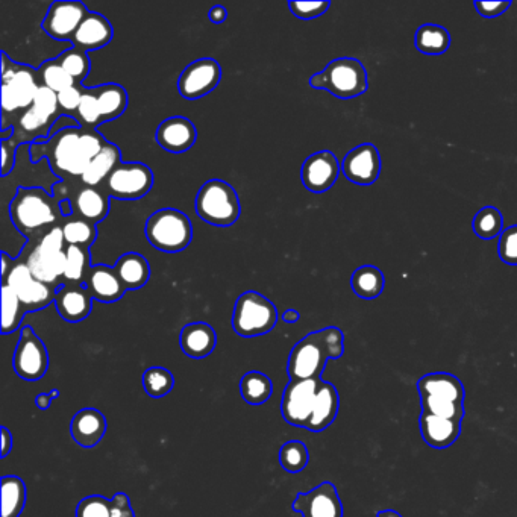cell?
<instances>
[{"label":"cell","mask_w":517,"mask_h":517,"mask_svg":"<svg viewBox=\"0 0 517 517\" xmlns=\"http://www.w3.org/2000/svg\"><path fill=\"white\" fill-rule=\"evenodd\" d=\"M38 76H40L41 85L51 88L55 93H61V91L66 90V88L76 85L75 79L61 67L57 58H55V60L46 61V63L40 67V70H38Z\"/></svg>","instance_id":"42"},{"label":"cell","mask_w":517,"mask_h":517,"mask_svg":"<svg viewBox=\"0 0 517 517\" xmlns=\"http://www.w3.org/2000/svg\"><path fill=\"white\" fill-rule=\"evenodd\" d=\"M351 287L355 295L361 299H376L384 292L386 276L375 266H361L352 273Z\"/></svg>","instance_id":"31"},{"label":"cell","mask_w":517,"mask_h":517,"mask_svg":"<svg viewBox=\"0 0 517 517\" xmlns=\"http://www.w3.org/2000/svg\"><path fill=\"white\" fill-rule=\"evenodd\" d=\"M25 505V481L13 475L2 478V517H19Z\"/></svg>","instance_id":"35"},{"label":"cell","mask_w":517,"mask_h":517,"mask_svg":"<svg viewBox=\"0 0 517 517\" xmlns=\"http://www.w3.org/2000/svg\"><path fill=\"white\" fill-rule=\"evenodd\" d=\"M60 210L61 214H63V216L66 217V219L67 217L73 216L72 201H69V199H61Z\"/></svg>","instance_id":"56"},{"label":"cell","mask_w":517,"mask_h":517,"mask_svg":"<svg viewBox=\"0 0 517 517\" xmlns=\"http://www.w3.org/2000/svg\"><path fill=\"white\" fill-rule=\"evenodd\" d=\"M49 369V354L31 326H25L14 352V370L26 381H38Z\"/></svg>","instance_id":"14"},{"label":"cell","mask_w":517,"mask_h":517,"mask_svg":"<svg viewBox=\"0 0 517 517\" xmlns=\"http://www.w3.org/2000/svg\"><path fill=\"white\" fill-rule=\"evenodd\" d=\"M114 270L126 290L141 289L151 278L149 261L137 252L123 254L114 264Z\"/></svg>","instance_id":"29"},{"label":"cell","mask_w":517,"mask_h":517,"mask_svg":"<svg viewBox=\"0 0 517 517\" xmlns=\"http://www.w3.org/2000/svg\"><path fill=\"white\" fill-rule=\"evenodd\" d=\"M98 96L99 111H101L102 123L117 119L128 108V93L119 84H104L94 88Z\"/></svg>","instance_id":"33"},{"label":"cell","mask_w":517,"mask_h":517,"mask_svg":"<svg viewBox=\"0 0 517 517\" xmlns=\"http://www.w3.org/2000/svg\"><path fill=\"white\" fill-rule=\"evenodd\" d=\"M143 387L151 398H164L175 387V378L170 370L164 367H151L143 373Z\"/></svg>","instance_id":"41"},{"label":"cell","mask_w":517,"mask_h":517,"mask_svg":"<svg viewBox=\"0 0 517 517\" xmlns=\"http://www.w3.org/2000/svg\"><path fill=\"white\" fill-rule=\"evenodd\" d=\"M14 128L11 126L10 132H13ZM11 134H8V131H2V141L8 140V137H10Z\"/></svg>","instance_id":"60"},{"label":"cell","mask_w":517,"mask_h":517,"mask_svg":"<svg viewBox=\"0 0 517 517\" xmlns=\"http://www.w3.org/2000/svg\"><path fill=\"white\" fill-rule=\"evenodd\" d=\"M342 172L354 184H375L381 173L380 152L372 143L357 146L343 158Z\"/></svg>","instance_id":"19"},{"label":"cell","mask_w":517,"mask_h":517,"mask_svg":"<svg viewBox=\"0 0 517 517\" xmlns=\"http://www.w3.org/2000/svg\"><path fill=\"white\" fill-rule=\"evenodd\" d=\"M91 302H93V298L84 286L67 282L58 287L54 304L58 314L66 322L79 323L90 316L91 308H93Z\"/></svg>","instance_id":"21"},{"label":"cell","mask_w":517,"mask_h":517,"mask_svg":"<svg viewBox=\"0 0 517 517\" xmlns=\"http://www.w3.org/2000/svg\"><path fill=\"white\" fill-rule=\"evenodd\" d=\"M52 399L51 393H40V395L35 398V404L40 410H47V408L51 407Z\"/></svg>","instance_id":"55"},{"label":"cell","mask_w":517,"mask_h":517,"mask_svg":"<svg viewBox=\"0 0 517 517\" xmlns=\"http://www.w3.org/2000/svg\"><path fill=\"white\" fill-rule=\"evenodd\" d=\"M61 229H63L66 245L82 246V248L90 249V246L98 237L96 225L79 216L67 217L66 222L61 225Z\"/></svg>","instance_id":"38"},{"label":"cell","mask_w":517,"mask_h":517,"mask_svg":"<svg viewBox=\"0 0 517 517\" xmlns=\"http://www.w3.org/2000/svg\"><path fill=\"white\" fill-rule=\"evenodd\" d=\"M28 313L19 296L8 284L2 286V334L14 333L22 325L23 317Z\"/></svg>","instance_id":"37"},{"label":"cell","mask_w":517,"mask_h":517,"mask_svg":"<svg viewBox=\"0 0 517 517\" xmlns=\"http://www.w3.org/2000/svg\"><path fill=\"white\" fill-rule=\"evenodd\" d=\"M208 17H210V20L214 25H220V23L225 22L226 17H228V13H226V10L222 5H216V7L211 8L210 13H208Z\"/></svg>","instance_id":"54"},{"label":"cell","mask_w":517,"mask_h":517,"mask_svg":"<svg viewBox=\"0 0 517 517\" xmlns=\"http://www.w3.org/2000/svg\"><path fill=\"white\" fill-rule=\"evenodd\" d=\"M198 129L187 117H169L158 126L155 140L164 151L182 154L195 146Z\"/></svg>","instance_id":"20"},{"label":"cell","mask_w":517,"mask_h":517,"mask_svg":"<svg viewBox=\"0 0 517 517\" xmlns=\"http://www.w3.org/2000/svg\"><path fill=\"white\" fill-rule=\"evenodd\" d=\"M91 260L90 251L82 246L67 245L66 246V272L64 278L72 284L84 286L90 275Z\"/></svg>","instance_id":"36"},{"label":"cell","mask_w":517,"mask_h":517,"mask_svg":"<svg viewBox=\"0 0 517 517\" xmlns=\"http://www.w3.org/2000/svg\"><path fill=\"white\" fill-rule=\"evenodd\" d=\"M340 398L336 387L331 383L323 381L320 384L319 392L316 396L313 414L308 422L307 430L311 433H322L323 430L336 420L339 414Z\"/></svg>","instance_id":"27"},{"label":"cell","mask_w":517,"mask_h":517,"mask_svg":"<svg viewBox=\"0 0 517 517\" xmlns=\"http://www.w3.org/2000/svg\"><path fill=\"white\" fill-rule=\"evenodd\" d=\"M38 73L28 66L13 63L5 52H2V110L16 113L29 110L34 104L38 88Z\"/></svg>","instance_id":"10"},{"label":"cell","mask_w":517,"mask_h":517,"mask_svg":"<svg viewBox=\"0 0 517 517\" xmlns=\"http://www.w3.org/2000/svg\"><path fill=\"white\" fill-rule=\"evenodd\" d=\"M498 254L508 266H517V225L508 226L499 235Z\"/></svg>","instance_id":"47"},{"label":"cell","mask_w":517,"mask_h":517,"mask_svg":"<svg viewBox=\"0 0 517 517\" xmlns=\"http://www.w3.org/2000/svg\"><path fill=\"white\" fill-rule=\"evenodd\" d=\"M310 85L326 90L337 99L349 101L366 93L369 88L366 67L357 58H336L325 69L311 76Z\"/></svg>","instance_id":"5"},{"label":"cell","mask_w":517,"mask_h":517,"mask_svg":"<svg viewBox=\"0 0 517 517\" xmlns=\"http://www.w3.org/2000/svg\"><path fill=\"white\" fill-rule=\"evenodd\" d=\"M113 35V25L110 20L102 14L90 11V14L82 20L81 26L73 35L70 43L73 44V47H78L88 54V52L98 51L107 46L113 40Z\"/></svg>","instance_id":"22"},{"label":"cell","mask_w":517,"mask_h":517,"mask_svg":"<svg viewBox=\"0 0 517 517\" xmlns=\"http://www.w3.org/2000/svg\"><path fill=\"white\" fill-rule=\"evenodd\" d=\"M4 282L19 296L28 313L43 310L47 305L55 302V296H57L58 289L38 281L26 263L11 266Z\"/></svg>","instance_id":"12"},{"label":"cell","mask_w":517,"mask_h":517,"mask_svg":"<svg viewBox=\"0 0 517 517\" xmlns=\"http://www.w3.org/2000/svg\"><path fill=\"white\" fill-rule=\"evenodd\" d=\"M422 413L445 419H464V392L460 378L446 372L428 373L417 381Z\"/></svg>","instance_id":"3"},{"label":"cell","mask_w":517,"mask_h":517,"mask_svg":"<svg viewBox=\"0 0 517 517\" xmlns=\"http://www.w3.org/2000/svg\"><path fill=\"white\" fill-rule=\"evenodd\" d=\"M57 61L75 79V82L84 81L90 73V57L87 52L81 51L78 47H70L66 52L58 55Z\"/></svg>","instance_id":"43"},{"label":"cell","mask_w":517,"mask_h":517,"mask_svg":"<svg viewBox=\"0 0 517 517\" xmlns=\"http://www.w3.org/2000/svg\"><path fill=\"white\" fill-rule=\"evenodd\" d=\"M474 232L477 237L483 240H493L502 234V228H504V217H502L501 211L495 207H484L475 214Z\"/></svg>","instance_id":"39"},{"label":"cell","mask_w":517,"mask_h":517,"mask_svg":"<svg viewBox=\"0 0 517 517\" xmlns=\"http://www.w3.org/2000/svg\"><path fill=\"white\" fill-rule=\"evenodd\" d=\"M108 141L96 129L67 128L58 132L46 143L34 141L31 145V160L34 163L47 157L57 175L79 176L81 178L93 160Z\"/></svg>","instance_id":"1"},{"label":"cell","mask_w":517,"mask_h":517,"mask_svg":"<svg viewBox=\"0 0 517 517\" xmlns=\"http://www.w3.org/2000/svg\"><path fill=\"white\" fill-rule=\"evenodd\" d=\"M119 163H122L119 148L113 143H107L105 148L90 161L87 170L81 176V181L88 187H98L102 182L107 181L108 176Z\"/></svg>","instance_id":"30"},{"label":"cell","mask_w":517,"mask_h":517,"mask_svg":"<svg viewBox=\"0 0 517 517\" xmlns=\"http://www.w3.org/2000/svg\"><path fill=\"white\" fill-rule=\"evenodd\" d=\"M154 185L151 167L143 163H119L104 182L110 198L137 201L145 198Z\"/></svg>","instance_id":"11"},{"label":"cell","mask_w":517,"mask_h":517,"mask_svg":"<svg viewBox=\"0 0 517 517\" xmlns=\"http://www.w3.org/2000/svg\"><path fill=\"white\" fill-rule=\"evenodd\" d=\"M310 461L307 446L299 440L284 443L279 449V463L289 474H299Z\"/></svg>","instance_id":"40"},{"label":"cell","mask_w":517,"mask_h":517,"mask_svg":"<svg viewBox=\"0 0 517 517\" xmlns=\"http://www.w3.org/2000/svg\"><path fill=\"white\" fill-rule=\"evenodd\" d=\"M37 113L41 116L47 117V119L55 122L54 117L57 116L60 111V104H58V93H55L51 88L40 85L38 88L37 96H35L34 104H32Z\"/></svg>","instance_id":"45"},{"label":"cell","mask_w":517,"mask_h":517,"mask_svg":"<svg viewBox=\"0 0 517 517\" xmlns=\"http://www.w3.org/2000/svg\"><path fill=\"white\" fill-rule=\"evenodd\" d=\"M88 14L90 11L82 2L58 0L47 10L41 28L54 40L72 41L73 35Z\"/></svg>","instance_id":"16"},{"label":"cell","mask_w":517,"mask_h":517,"mask_svg":"<svg viewBox=\"0 0 517 517\" xmlns=\"http://www.w3.org/2000/svg\"><path fill=\"white\" fill-rule=\"evenodd\" d=\"M222 79V67L213 58L188 64L178 78V93L187 101H198L210 94Z\"/></svg>","instance_id":"15"},{"label":"cell","mask_w":517,"mask_h":517,"mask_svg":"<svg viewBox=\"0 0 517 517\" xmlns=\"http://www.w3.org/2000/svg\"><path fill=\"white\" fill-rule=\"evenodd\" d=\"M14 160H16V146L10 149L8 140L2 141V176H8L13 170Z\"/></svg>","instance_id":"52"},{"label":"cell","mask_w":517,"mask_h":517,"mask_svg":"<svg viewBox=\"0 0 517 517\" xmlns=\"http://www.w3.org/2000/svg\"><path fill=\"white\" fill-rule=\"evenodd\" d=\"M414 46L420 54L442 55L451 46V35L443 26L425 23L414 35Z\"/></svg>","instance_id":"32"},{"label":"cell","mask_w":517,"mask_h":517,"mask_svg":"<svg viewBox=\"0 0 517 517\" xmlns=\"http://www.w3.org/2000/svg\"><path fill=\"white\" fill-rule=\"evenodd\" d=\"M76 116H78V122L81 123L82 128L94 129L96 126L102 125L98 96H96L94 88L84 90V96H82Z\"/></svg>","instance_id":"44"},{"label":"cell","mask_w":517,"mask_h":517,"mask_svg":"<svg viewBox=\"0 0 517 517\" xmlns=\"http://www.w3.org/2000/svg\"><path fill=\"white\" fill-rule=\"evenodd\" d=\"M273 393V383L264 373L248 372L240 381V395L248 404L261 405L269 401Z\"/></svg>","instance_id":"34"},{"label":"cell","mask_w":517,"mask_h":517,"mask_svg":"<svg viewBox=\"0 0 517 517\" xmlns=\"http://www.w3.org/2000/svg\"><path fill=\"white\" fill-rule=\"evenodd\" d=\"M76 517H111V501L104 496H88L79 502Z\"/></svg>","instance_id":"46"},{"label":"cell","mask_w":517,"mask_h":517,"mask_svg":"<svg viewBox=\"0 0 517 517\" xmlns=\"http://www.w3.org/2000/svg\"><path fill=\"white\" fill-rule=\"evenodd\" d=\"M66 240L61 226H54L41 237L28 255L26 266L38 281L58 289V281L66 272Z\"/></svg>","instance_id":"9"},{"label":"cell","mask_w":517,"mask_h":517,"mask_svg":"<svg viewBox=\"0 0 517 517\" xmlns=\"http://www.w3.org/2000/svg\"><path fill=\"white\" fill-rule=\"evenodd\" d=\"M10 217L22 234H34L64 219L60 202L41 187H20L11 201Z\"/></svg>","instance_id":"4"},{"label":"cell","mask_w":517,"mask_h":517,"mask_svg":"<svg viewBox=\"0 0 517 517\" xmlns=\"http://www.w3.org/2000/svg\"><path fill=\"white\" fill-rule=\"evenodd\" d=\"M419 425L422 439L434 449L449 448L457 442L461 434L460 420L445 419L422 411H420Z\"/></svg>","instance_id":"24"},{"label":"cell","mask_w":517,"mask_h":517,"mask_svg":"<svg viewBox=\"0 0 517 517\" xmlns=\"http://www.w3.org/2000/svg\"><path fill=\"white\" fill-rule=\"evenodd\" d=\"M84 287L90 292L91 298L98 299L104 304L119 301L126 292V287L123 286L114 267L105 266V264H99L91 269Z\"/></svg>","instance_id":"26"},{"label":"cell","mask_w":517,"mask_h":517,"mask_svg":"<svg viewBox=\"0 0 517 517\" xmlns=\"http://www.w3.org/2000/svg\"><path fill=\"white\" fill-rule=\"evenodd\" d=\"M510 7V0H502V2H483V0H477L475 2V10L478 11L480 16L486 17V19H495V17L502 16Z\"/></svg>","instance_id":"50"},{"label":"cell","mask_w":517,"mask_h":517,"mask_svg":"<svg viewBox=\"0 0 517 517\" xmlns=\"http://www.w3.org/2000/svg\"><path fill=\"white\" fill-rule=\"evenodd\" d=\"M51 396H52V399L60 398V390H58V389L52 390Z\"/></svg>","instance_id":"61"},{"label":"cell","mask_w":517,"mask_h":517,"mask_svg":"<svg viewBox=\"0 0 517 517\" xmlns=\"http://www.w3.org/2000/svg\"><path fill=\"white\" fill-rule=\"evenodd\" d=\"M2 260H4V261H2V263H4V264H2V266H4V267H2V273H4V278H5V276L8 275V272H10V270H8V257H7V254H5V252H4V254H2Z\"/></svg>","instance_id":"59"},{"label":"cell","mask_w":517,"mask_h":517,"mask_svg":"<svg viewBox=\"0 0 517 517\" xmlns=\"http://www.w3.org/2000/svg\"><path fill=\"white\" fill-rule=\"evenodd\" d=\"M72 205L79 217L96 225L110 213V196L105 195L99 188L85 185L76 193Z\"/></svg>","instance_id":"28"},{"label":"cell","mask_w":517,"mask_h":517,"mask_svg":"<svg viewBox=\"0 0 517 517\" xmlns=\"http://www.w3.org/2000/svg\"><path fill=\"white\" fill-rule=\"evenodd\" d=\"M107 433V419L96 408H84L73 416L70 434L82 448H94Z\"/></svg>","instance_id":"23"},{"label":"cell","mask_w":517,"mask_h":517,"mask_svg":"<svg viewBox=\"0 0 517 517\" xmlns=\"http://www.w3.org/2000/svg\"><path fill=\"white\" fill-rule=\"evenodd\" d=\"M299 313L296 310H287L282 314V320L286 323H296L299 320Z\"/></svg>","instance_id":"57"},{"label":"cell","mask_w":517,"mask_h":517,"mask_svg":"<svg viewBox=\"0 0 517 517\" xmlns=\"http://www.w3.org/2000/svg\"><path fill=\"white\" fill-rule=\"evenodd\" d=\"M376 517H402L401 514L398 513V511L395 510H383L378 511V514H376Z\"/></svg>","instance_id":"58"},{"label":"cell","mask_w":517,"mask_h":517,"mask_svg":"<svg viewBox=\"0 0 517 517\" xmlns=\"http://www.w3.org/2000/svg\"><path fill=\"white\" fill-rule=\"evenodd\" d=\"M302 517H343V504L333 483H322L307 493H299L292 505Z\"/></svg>","instance_id":"17"},{"label":"cell","mask_w":517,"mask_h":517,"mask_svg":"<svg viewBox=\"0 0 517 517\" xmlns=\"http://www.w3.org/2000/svg\"><path fill=\"white\" fill-rule=\"evenodd\" d=\"M345 352V334L336 326L314 331L296 343L290 352L287 375L290 381L320 380L326 363Z\"/></svg>","instance_id":"2"},{"label":"cell","mask_w":517,"mask_h":517,"mask_svg":"<svg viewBox=\"0 0 517 517\" xmlns=\"http://www.w3.org/2000/svg\"><path fill=\"white\" fill-rule=\"evenodd\" d=\"M278 311L261 293L249 290L239 296L232 314V328L245 339L264 336L275 328Z\"/></svg>","instance_id":"8"},{"label":"cell","mask_w":517,"mask_h":517,"mask_svg":"<svg viewBox=\"0 0 517 517\" xmlns=\"http://www.w3.org/2000/svg\"><path fill=\"white\" fill-rule=\"evenodd\" d=\"M82 96H84V91L78 85H73V87L61 91V93H58L60 110L67 111V113H76L79 105H81Z\"/></svg>","instance_id":"49"},{"label":"cell","mask_w":517,"mask_h":517,"mask_svg":"<svg viewBox=\"0 0 517 517\" xmlns=\"http://www.w3.org/2000/svg\"><path fill=\"white\" fill-rule=\"evenodd\" d=\"M340 164L331 151H320L310 155L302 164L301 181L313 193L328 192L340 175Z\"/></svg>","instance_id":"18"},{"label":"cell","mask_w":517,"mask_h":517,"mask_svg":"<svg viewBox=\"0 0 517 517\" xmlns=\"http://www.w3.org/2000/svg\"><path fill=\"white\" fill-rule=\"evenodd\" d=\"M145 234L158 251L176 254L192 243L193 226L187 214L175 208H163L149 216Z\"/></svg>","instance_id":"6"},{"label":"cell","mask_w":517,"mask_h":517,"mask_svg":"<svg viewBox=\"0 0 517 517\" xmlns=\"http://www.w3.org/2000/svg\"><path fill=\"white\" fill-rule=\"evenodd\" d=\"M217 345L216 331L205 322L188 323L179 334V346L187 357L202 360L213 354Z\"/></svg>","instance_id":"25"},{"label":"cell","mask_w":517,"mask_h":517,"mask_svg":"<svg viewBox=\"0 0 517 517\" xmlns=\"http://www.w3.org/2000/svg\"><path fill=\"white\" fill-rule=\"evenodd\" d=\"M196 213L213 226L234 225L242 213L239 195L228 182L210 179L196 195Z\"/></svg>","instance_id":"7"},{"label":"cell","mask_w":517,"mask_h":517,"mask_svg":"<svg viewBox=\"0 0 517 517\" xmlns=\"http://www.w3.org/2000/svg\"><path fill=\"white\" fill-rule=\"evenodd\" d=\"M0 431H2V458H7L13 449V434L5 427H2Z\"/></svg>","instance_id":"53"},{"label":"cell","mask_w":517,"mask_h":517,"mask_svg":"<svg viewBox=\"0 0 517 517\" xmlns=\"http://www.w3.org/2000/svg\"><path fill=\"white\" fill-rule=\"evenodd\" d=\"M320 380L290 381L284 390L281 402L282 417L293 427L307 428L316 404Z\"/></svg>","instance_id":"13"},{"label":"cell","mask_w":517,"mask_h":517,"mask_svg":"<svg viewBox=\"0 0 517 517\" xmlns=\"http://www.w3.org/2000/svg\"><path fill=\"white\" fill-rule=\"evenodd\" d=\"M331 7V2H289L293 16L302 20L316 19L323 16Z\"/></svg>","instance_id":"48"},{"label":"cell","mask_w":517,"mask_h":517,"mask_svg":"<svg viewBox=\"0 0 517 517\" xmlns=\"http://www.w3.org/2000/svg\"><path fill=\"white\" fill-rule=\"evenodd\" d=\"M111 517H135L131 499L126 493H116L111 499Z\"/></svg>","instance_id":"51"}]
</instances>
